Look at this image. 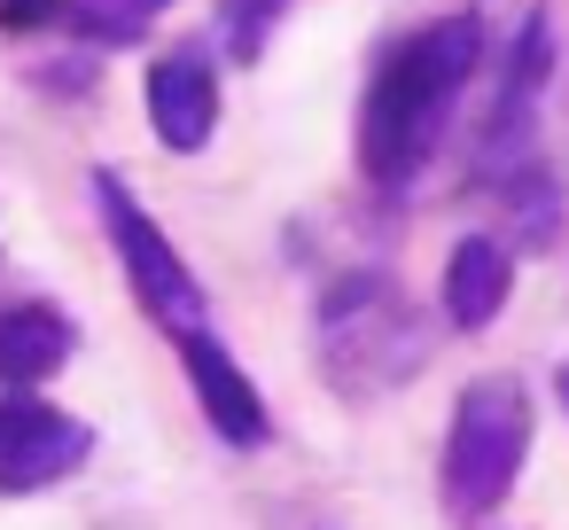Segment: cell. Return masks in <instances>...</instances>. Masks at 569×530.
Wrapping results in <instances>:
<instances>
[{
	"mask_svg": "<svg viewBox=\"0 0 569 530\" xmlns=\"http://www.w3.org/2000/svg\"><path fill=\"white\" fill-rule=\"evenodd\" d=\"M476 71H483V17L413 24L406 40H390L375 56L367 94H359V133H351L367 188L406 196L429 172V157H437L445 126L460 118V94L476 87Z\"/></svg>",
	"mask_w": 569,
	"mask_h": 530,
	"instance_id": "6da1fadb",
	"label": "cell"
},
{
	"mask_svg": "<svg viewBox=\"0 0 569 530\" xmlns=\"http://www.w3.org/2000/svg\"><path fill=\"white\" fill-rule=\"evenodd\" d=\"M312 336H320V367L343 398H382V390L413 382L421 359H429V320L398 289V273H382V266L336 273L320 289Z\"/></svg>",
	"mask_w": 569,
	"mask_h": 530,
	"instance_id": "7a4b0ae2",
	"label": "cell"
},
{
	"mask_svg": "<svg viewBox=\"0 0 569 530\" xmlns=\"http://www.w3.org/2000/svg\"><path fill=\"white\" fill-rule=\"evenodd\" d=\"M530 437H538V413H530V390L515 374H483L452 398V429H445V460H437V499L452 522H483L522 460H530Z\"/></svg>",
	"mask_w": 569,
	"mask_h": 530,
	"instance_id": "3957f363",
	"label": "cell"
},
{
	"mask_svg": "<svg viewBox=\"0 0 569 530\" xmlns=\"http://www.w3.org/2000/svg\"><path fill=\"white\" fill-rule=\"evenodd\" d=\"M87 188H94V219H102V234H110V250H118V266H126V281H133V304H141L164 336L211 328V297H203L196 266H188L180 242L149 219V203L133 196V180L110 172V164H94Z\"/></svg>",
	"mask_w": 569,
	"mask_h": 530,
	"instance_id": "277c9868",
	"label": "cell"
},
{
	"mask_svg": "<svg viewBox=\"0 0 569 530\" xmlns=\"http://www.w3.org/2000/svg\"><path fill=\"white\" fill-rule=\"evenodd\" d=\"M553 87V17L530 9L522 32L507 40V63L491 79V110H483V133H476V164H468V188H491L499 172L530 164L538 157V102Z\"/></svg>",
	"mask_w": 569,
	"mask_h": 530,
	"instance_id": "5b68a950",
	"label": "cell"
},
{
	"mask_svg": "<svg viewBox=\"0 0 569 530\" xmlns=\"http://www.w3.org/2000/svg\"><path fill=\"white\" fill-rule=\"evenodd\" d=\"M94 460V429L32 390L0 398V491L24 499V491H48L63 476H79Z\"/></svg>",
	"mask_w": 569,
	"mask_h": 530,
	"instance_id": "8992f818",
	"label": "cell"
},
{
	"mask_svg": "<svg viewBox=\"0 0 569 530\" xmlns=\"http://www.w3.org/2000/svg\"><path fill=\"white\" fill-rule=\"evenodd\" d=\"M172 351H180V374H188L203 421L219 429V444H234V452H266V444H273V406H266V390L250 382V367H242L211 328H180Z\"/></svg>",
	"mask_w": 569,
	"mask_h": 530,
	"instance_id": "52a82bcc",
	"label": "cell"
},
{
	"mask_svg": "<svg viewBox=\"0 0 569 530\" xmlns=\"http://www.w3.org/2000/svg\"><path fill=\"white\" fill-rule=\"evenodd\" d=\"M149 126L172 157H196L211 149L219 133V63H211V40H180L149 63Z\"/></svg>",
	"mask_w": 569,
	"mask_h": 530,
	"instance_id": "ba28073f",
	"label": "cell"
},
{
	"mask_svg": "<svg viewBox=\"0 0 569 530\" xmlns=\"http://www.w3.org/2000/svg\"><path fill=\"white\" fill-rule=\"evenodd\" d=\"M515 242L507 234H460L452 242V258H445V312H452V328L460 336H483L499 312H507V297H515Z\"/></svg>",
	"mask_w": 569,
	"mask_h": 530,
	"instance_id": "9c48e42d",
	"label": "cell"
},
{
	"mask_svg": "<svg viewBox=\"0 0 569 530\" xmlns=\"http://www.w3.org/2000/svg\"><path fill=\"white\" fill-rule=\"evenodd\" d=\"M71 351H79V328H71L63 304H9L0 312V382L9 390L48 382Z\"/></svg>",
	"mask_w": 569,
	"mask_h": 530,
	"instance_id": "30bf717a",
	"label": "cell"
},
{
	"mask_svg": "<svg viewBox=\"0 0 569 530\" xmlns=\"http://www.w3.org/2000/svg\"><path fill=\"white\" fill-rule=\"evenodd\" d=\"M476 196H491V203L507 211V242H515V250H546V242H553V227H561V180H553V164H546V157H530V164L499 172V180H491V188H476Z\"/></svg>",
	"mask_w": 569,
	"mask_h": 530,
	"instance_id": "8fae6325",
	"label": "cell"
},
{
	"mask_svg": "<svg viewBox=\"0 0 569 530\" xmlns=\"http://www.w3.org/2000/svg\"><path fill=\"white\" fill-rule=\"evenodd\" d=\"M164 9H172V0H71V32H87V40H102V48H126V40H141Z\"/></svg>",
	"mask_w": 569,
	"mask_h": 530,
	"instance_id": "7c38bea8",
	"label": "cell"
},
{
	"mask_svg": "<svg viewBox=\"0 0 569 530\" xmlns=\"http://www.w3.org/2000/svg\"><path fill=\"white\" fill-rule=\"evenodd\" d=\"M281 17H289V0H219V40H227V56L250 71V63L273 48Z\"/></svg>",
	"mask_w": 569,
	"mask_h": 530,
	"instance_id": "4fadbf2b",
	"label": "cell"
},
{
	"mask_svg": "<svg viewBox=\"0 0 569 530\" xmlns=\"http://www.w3.org/2000/svg\"><path fill=\"white\" fill-rule=\"evenodd\" d=\"M40 24H71V0H0V32H40Z\"/></svg>",
	"mask_w": 569,
	"mask_h": 530,
	"instance_id": "5bb4252c",
	"label": "cell"
},
{
	"mask_svg": "<svg viewBox=\"0 0 569 530\" xmlns=\"http://www.w3.org/2000/svg\"><path fill=\"white\" fill-rule=\"evenodd\" d=\"M553 390H561V406H569V367H553Z\"/></svg>",
	"mask_w": 569,
	"mask_h": 530,
	"instance_id": "9a60e30c",
	"label": "cell"
}]
</instances>
